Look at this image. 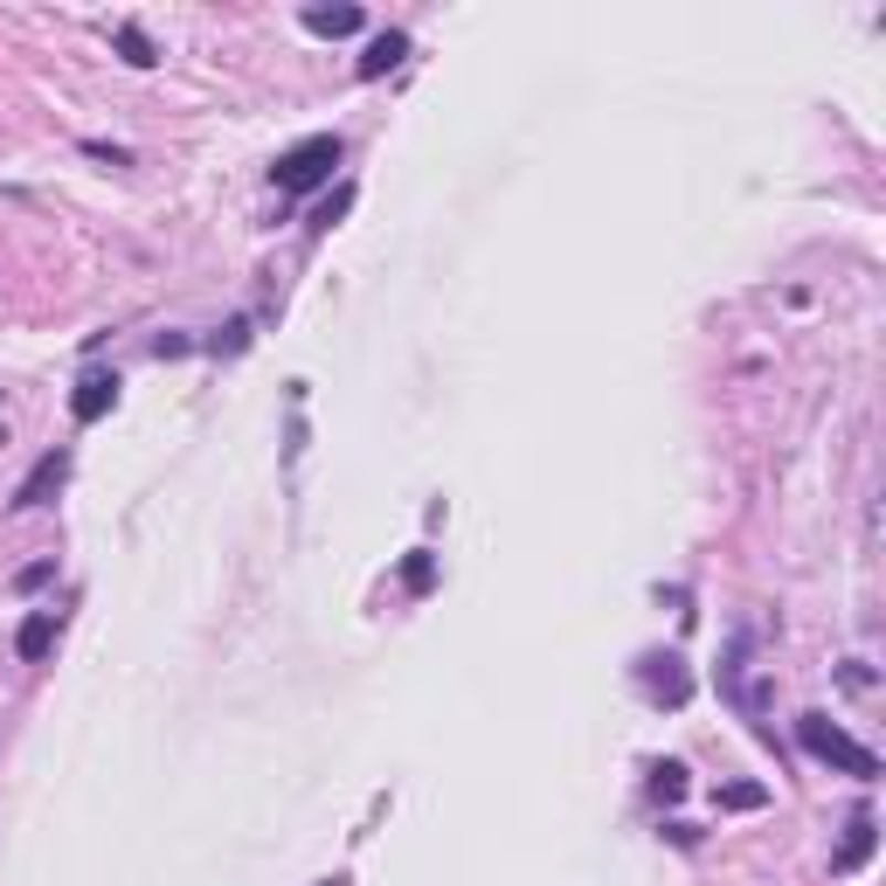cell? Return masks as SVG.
Listing matches in <instances>:
<instances>
[{
    "instance_id": "cell-1",
    "label": "cell",
    "mask_w": 886,
    "mask_h": 886,
    "mask_svg": "<svg viewBox=\"0 0 886 886\" xmlns=\"http://www.w3.org/2000/svg\"><path fill=\"white\" fill-rule=\"evenodd\" d=\"M340 160H347L340 133H312V139H298V146H284V152H277L271 180H277V194H319Z\"/></svg>"
},
{
    "instance_id": "cell-2",
    "label": "cell",
    "mask_w": 886,
    "mask_h": 886,
    "mask_svg": "<svg viewBox=\"0 0 886 886\" xmlns=\"http://www.w3.org/2000/svg\"><path fill=\"white\" fill-rule=\"evenodd\" d=\"M797 741H803V755H811V762H831V769L858 776V783H873V776H879V755H873L866 741H852L845 727L824 720V714H803V720H797Z\"/></svg>"
},
{
    "instance_id": "cell-3",
    "label": "cell",
    "mask_w": 886,
    "mask_h": 886,
    "mask_svg": "<svg viewBox=\"0 0 886 886\" xmlns=\"http://www.w3.org/2000/svg\"><path fill=\"white\" fill-rule=\"evenodd\" d=\"M63 478H70V451H42L35 457V472L14 485V513H35V506H49L63 492Z\"/></svg>"
},
{
    "instance_id": "cell-4",
    "label": "cell",
    "mask_w": 886,
    "mask_h": 886,
    "mask_svg": "<svg viewBox=\"0 0 886 886\" xmlns=\"http://www.w3.org/2000/svg\"><path fill=\"white\" fill-rule=\"evenodd\" d=\"M112 402H118V375L91 368L84 381H76V395H70V415H76V423H104V415H112Z\"/></svg>"
},
{
    "instance_id": "cell-5",
    "label": "cell",
    "mask_w": 886,
    "mask_h": 886,
    "mask_svg": "<svg viewBox=\"0 0 886 886\" xmlns=\"http://www.w3.org/2000/svg\"><path fill=\"white\" fill-rule=\"evenodd\" d=\"M873 845H879V824L858 811V818H852V838L838 845V858H831V873H858V866L873 858Z\"/></svg>"
},
{
    "instance_id": "cell-6",
    "label": "cell",
    "mask_w": 886,
    "mask_h": 886,
    "mask_svg": "<svg viewBox=\"0 0 886 886\" xmlns=\"http://www.w3.org/2000/svg\"><path fill=\"white\" fill-rule=\"evenodd\" d=\"M360 21H368V14H360L354 0H347V8H305V29H312V35H326V42L360 35Z\"/></svg>"
},
{
    "instance_id": "cell-7",
    "label": "cell",
    "mask_w": 886,
    "mask_h": 886,
    "mask_svg": "<svg viewBox=\"0 0 886 886\" xmlns=\"http://www.w3.org/2000/svg\"><path fill=\"white\" fill-rule=\"evenodd\" d=\"M402 56H409V35H402V29H388V35H375L368 49H360V76H388Z\"/></svg>"
},
{
    "instance_id": "cell-8",
    "label": "cell",
    "mask_w": 886,
    "mask_h": 886,
    "mask_svg": "<svg viewBox=\"0 0 886 886\" xmlns=\"http://www.w3.org/2000/svg\"><path fill=\"white\" fill-rule=\"evenodd\" d=\"M49 644H56V616H49V610H35V616L14 631V651L35 665V658H49Z\"/></svg>"
},
{
    "instance_id": "cell-9",
    "label": "cell",
    "mask_w": 886,
    "mask_h": 886,
    "mask_svg": "<svg viewBox=\"0 0 886 886\" xmlns=\"http://www.w3.org/2000/svg\"><path fill=\"white\" fill-rule=\"evenodd\" d=\"M112 42H118V56L133 63V70H152V63H160V56H152V42H146V29H139V21H118V29H112Z\"/></svg>"
},
{
    "instance_id": "cell-10",
    "label": "cell",
    "mask_w": 886,
    "mask_h": 886,
    "mask_svg": "<svg viewBox=\"0 0 886 886\" xmlns=\"http://www.w3.org/2000/svg\"><path fill=\"white\" fill-rule=\"evenodd\" d=\"M651 797H658V803H679V797H686V762H658V769H651Z\"/></svg>"
},
{
    "instance_id": "cell-11",
    "label": "cell",
    "mask_w": 886,
    "mask_h": 886,
    "mask_svg": "<svg viewBox=\"0 0 886 886\" xmlns=\"http://www.w3.org/2000/svg\"><path fill=\"white\" fill-rule=\"evenodd\" d=\"M714 803H720V811H762V803H769V790H762V783H727Z\"/></svg>"
},
{
    "instance_id": "cell-12",
    "label": "cell",
    "mask_w": 886,
    "mask_h": 886,
    "mask_svg": "<svg viewBox=\"0 0 886 886\" xmlns=\"http://www.w3.org/2000/svg\"><path fill=\"white\" fill-rule=\"evenodd\" d=\"M402 582H409L415 595H423V589H430V547H415V555L402 561Z\"/></svg>"
},
{
    "instance_id": "cell-13",
    "label": "cell",
    "mask_w": 886,
    "mask_h": 886,
    "mask_svg": "<svg viewBox=\"0 0 886 886\" xmlns=\"http://www.w3.org/2000/svg\"><path fill=\"white\" fill-rule=\"evenodd\" d=\"M49 576H56V561H29V568H21V576H14V589H21V595H35V589H42Z\"/></svg>"
},
{
    "instance_id": "cell-14",
    "label": "cell",
    "mask_w": 886,
    "mask_h": 886,
    "mask_svg": "<svg viewBox=\"0 0 886 886\" xmlns=\"http://www.w3.org/2000/svg\"><path fill=\"white\" fill-rule=\"evenodd\" d=\"M243 347H250V319H229L222 340H215V354H243Z\"/></svg>"
},
{
    "instance_id": "cell-15",
    "label": "cell",
    "mask_w": 886,
    "mask_h": 886,
    "mask_svg": "<svg viewBox=\"0 0 886 886\" xmlns=\"http://www.w3.org/2000/svg\"><path fill=\"white\" fill-rule=\"evenodd\" d=\"M84 152H91V160H112V167H133V152L112 146V139H84Z\"/></svg>"
}]
</instances>
